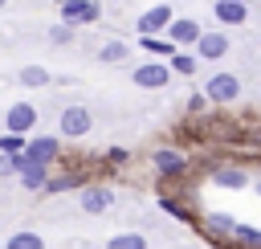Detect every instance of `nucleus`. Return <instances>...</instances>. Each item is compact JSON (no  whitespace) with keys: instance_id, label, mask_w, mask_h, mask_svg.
<instances>
[{"instance_id":"412c9836","label":"nucleus","mask_w":261,"mask_h":249,"mask_svg":"<svg viewBox=\"0 0 261 249\" xmlns=\"http://www.w3.org/2000/svg\"><path fill=\"white\" fill-rule=\"evenodd\" d=\"M126 53H130V49H126V41H106V45L98 49V61H106V65H118Z\"/></svg>"},{"instance_id":"f03ea898","label":"nucleus","mask_w":261,"mask_h":249,"mask_svg":"<svg viewBox=\"0 0 261 249\" xmlns=\"http://www.w3.org/2000/svg\"><path fill=\"white\" fill-rule=\"evenodd\" d=\"M61 8V20L65 24H98V16H102V4L98 0H65V4H57Z\"/></svg>"},{"instance_id":"7c9ffc66","label":"nucleus","mask_w":261,"mask_h":249,"mask_svg":"<svg viewBox=\"0 0 261 249\" xmlns=\"http://www.w3.org/2000/svg\"><path fill=\"white\" fill-rule=\"evenodd\" d=\"M53 4H65V0H53Z\"/></svg>"},{"instance_id":"9b49d317","label":"nucleus","mask_w":261,"mask_h":249,"mask_svg":"<svg viewBox=\"0 0 261 249\" xmlns=\"http://www.w3.org/2000/svg\"><path fill=\"white\" fill-rule=\"evenodd\" d=\"M216 24H245L249 20V0H212Z\"/></svg>"},{"instance_id":"2f4dec72","label":"nucleus","mask_w":261,"mask_h":249,"mask_svg":"<svg viewBox=\"0 0 261 249\" xmlns=\"http://www.w3.org/2000/svg\"><path fill=\"white\" fill-rule=\"evenodd\" d=\"M216 249H220V245H216Z\"/></svg>"},{"instance_id":"aec40b11","label":"nucleus","mask_w":261,"mask_h":249,"mask_svg":"<svg viewBox=\"0 0 261 249\" xmlns=\"http://www.w3.org/2000/svg\"><path fill=\"white\" fill-rule=\"evenodd\" d=\"M106 249H147V237L143 233H114L106 241Z\"/></svg>"},{"instance_id":"0eeeda50","label":"nucleus","mask_w":261,"mask_h":249,"mask_svg":"<svg viewBox=\"0 0 261 249\" xmlns=\"http://www.w3.org/2000/svg\"><path fill=\"white\" fill-rule=\"evenodd\" d=\"M130 78H135V86H143V90H163V86L171 82V69H167L163 61H143Z\"/></svg>"},{"instance_id":"20e7f679","label":"nucleus","mask_w":261,"mask_h":249,"mask_svg":"<svg viewBox=\"0 0 261 249\" xmlns=\"http://www.w3.org/2000/svg\"><path fill=\"white\" fill-rule=\"evenodd\" d=\"M163 33H167V41H171L175 49H192V45H196V37L204 33V24H200V20H192V16H171V24H167Z\"/></svg>"},{"instance_id":"b1692460","label":"nucleus","mask_w":261,"mask_h":249,"mask_svg":"<svg viewBox=\"0 0 261 249\" xmlns=\"http://www.w3.org/2000/svg\"><path fill=\"white\" fill-rule=\"evenodd\" d=\"M49 41L53 45H69L73 41V24H65V20L61 24H49Z\"/></svg>"},{"instance_id":"cd10ccee","label":"nucleus","mask_w":261,"mask_h":249,"mask_svg":"<svg viewBox=\"0 0 261 249\" xmlns=\"http://www.w3.org/2000/svg\"><path fill=\"white\" fill-rule=\"evenodd\" d=\"M106 155H110V159H114V163H122V159H126V147H110V151H106Z\"/></svg>"},{"instance_id":"a878e982","label":"nucleus","mask_w":261,"mask_h":249,"mask_svg":"<svg viewBox=\"0 0 261 249\" xmlns=\"http://www.w3.org/2000/svg\"><path fill=\"white\" fill-rule=\"evenodd\" d=\"M0 176H16V159L12 155H0Z\"/></svg>"},{"instance_id":"4468645a","label":"nucleus","mask_w":261,"mask_h":249,"mask_svg":"<svg viewBox=\"0 0 261 249\" xmlns=\"http://www.w3.org/2000/svg\"><path fill=\"white\" fill-rule=\"evenodd\" d=\"M212 184L237 192V188H249V171H245V167H216V171H212Z\"/></svg>"},{"instance_id":"c756f323","label":"nucleus","mask_w":261,"mask_h":249,"mask_svg":"<svg viewBox=\"0 0 261 249\" xmlns=\"http://www.w3.org/2000/svg\"><path fill=\"white\" fill-rule=\"evenodd\" d=\"M4 4H8V0H0V8H4Z\"/></svg>"},{"instance_id":"72a5a7b5","label":"nucleus","mask_w":261,"mask_h":249,"mask_svg":"<svg viewBox=\"0 0 261 249\" xmlns=\"http://www.w3.org/2000/svg\"><path fill=\"white\" fill-rule=\"evenodd\" d=\"M82 249H86V245H82Z\"/></svg>"},{"instance_id":"39448f33","label":"nucleus","mask_w":261,"mask_h":249,"mask_svg":"<svg viewBox=\"0 0 261 249\" xmlns=\"http://www.w3.org/2000/svg\"><path fill=\"white\" fill-rule=\"evenodd\" d=\"M237 94H241V78L237 73H212L204 82V98L208 102H237Z\"/></svg>"},{"instance_id":"9d476101","label":"nucleus","mask_w":261,"mask_h":249,"mask_svg":"<svg viewBox=\"0 0 261 249\" xmlns=\"http://www.w3.org/2000/svg\"><path fill=\"white\" fill-rule=\"evenodd\" d=\"M77 200H82V212H94V216H98V212H106V208L114 204V192L102 188V184H90V188L82 184V188H77Z\"/></svg>"},{"instance_id":"1a4fd4ad","label":"nucleus","mask_w":261,"mask_h":249,"mask_svg":"<svg viewBox=\"0 0 261 249\" xmlns=\"http://www.w3.org/2000/svg\"><path fill=\"white\" fill-rule=\"evenodd\" d=\"M90 127H94V118H90L86 106H65L61 110V135L65 139H82V135H90Z\"/></svg>"},{"instance_id":"2eb2a0df","label":"nucleus","mask_w":261,"mask_h":249,"mask_svg":"<svg viewBox=\"0 0 261 249\" xmlns=\"http://www.w3.org/2000/svg\"><path fill=\"white\" fill-rule=\"evenodd\" d=\"M196 65H200V57H196V53H188V49H171V57H167V69H171V73H179V78H192V73H196Z\"/></svg>"},{"instance_id":"f3484780","label":"nucleus","mask_w":261,"mask_h":249,"mask_svg":"<svg viewBox=\"0 0 261 249\" xmlns=\"http://www.w3.org/2000/svg\"><path fill=\"white\" fill-rule=\"evenodd\" d=\"M204 220H208V225H204V229H208V237H228V233H232V225H237L228 212H208Z\"/></svg>"},{"instance_id":"c85d7f7f","label":"nucleus","mask_w":261,"mask_h":249,"mask_svg":"<svg viewBox=\"0 0 261 249\" xmlns=\"http://www.w3.org/2000/svg\"><path fill=\"white\" fill-rule=\"evenodd\" d=\"M253 192H257V196H261V180H257V188H253Z\"/></svg>"},{"instance_id":"f257e3e1","label":"nucleus","mask_w":261,"mask_h":249,"mask_svg":"<svg viewBox=\"0 0 261 249\" xmlns=\"http://www.w3.org/2000/svg\"><path fill=\"white\" fill-rule=\"evenodd\" d=\"M192 49H196L200 61H220V57L228 53V33H224V29H204Z\"/></svg>"},{"instance_id":"dca6fc26","label":"nucleus","mask_w":261,"mask_h":249,"mask_svg":"<svg viewBox=\"0 0 261 249\" xmlns=\"http://www.w3.org/2000/svg\"><path fill=\"white\" fill-rule=\"evenodd\" d=\"M20 86H29V90H41V86H49L53 78H49V69L45 65H20Z\"/></svg>"},{"instance_id":"a211bd4d","label":"nucleus","mask_w":261,"mask_h":249,"mask_svg":"<svg viewBox=\"0 0 261 249\" xmlns=\"http://www.w3.org/2000/svg\"><path fill=\"white\" fill-rule=\"evenodd\" d=\"M4 249H45V237H41V233L20 229V233H12V237H8V245H4Z\"/></svg>"},{"instance_id":"423d86ee","label":"nucleus","mask_w":261,"mask_h":249,"mask_svg":"<svg viewBox=\"0 0 261 249\" xmlns=\"http://www.w3.org/2000/svg\"><path fill=\"white\" fill-rule=\"evenodd\" d=\"M12 159H16V176H20V188H29V192H41V188H45V180H49V167H45V163H33L24 151H16Z\"/></svg>"},{"instance_id":"5701e85b","label":"nucleus","mask_w":261,"mask_h":249,"mask_svg":"<svg viewBox=\"0 0 261 249\" xmlns=\"http://www.w3.org/2000/svg\"><path fill=\"white\" fill-rule=\"evenodd\" d=\"M69 188H82V180L77 176H49L41 192H69Z\"/></svg>"},{"instance_id":"7ed1b4c3","label":"nucleus","mask_w":261,"mask_h":249,"mask_svg":"<svg viewBox=\"0 0 261 249\" xmlns=\"http://www.w3.org/2000/svg\"><path fill=\"white\" fill-rule=\"evenodd\" d=\"M171 16H175L171 4H151L147 12H139L135 29H139V37H155V33H163V29L171 24Z\"/></svg>"},{"instance_id":"393cba45","label":"nucleus","mask_w":261,"mask_h":249,"mask_svg":"<svg viewBox=\"0 0 261 249\" xmlns=\"http://www.w3.org/2000/svg\"><path fill=\"white\" fill-rule=\"evenodd\" d=\"M24 143H29L24 135H12V131H8V135L0 139V151H4V155H16V151H24Z\"/></svg>"},{"instance_id":"473e14b6","label":"nucleus","mask_w":261,"mask_h":249,"mask_svg":"<svg viewBox=\"0 0 261 249\" xmlns=\"http://www.w3.org/2000/svg\"><path fill=\"white\" fill-rule=\"evenodd\" d=\"M0 249H4V245H0Z\"/></svg>"},{"instance_id":"f8f14e48","label":"nucleus","mask_w":261,"mask_h":249,"mask_svg":"<svg viewBox=\"0 0 261 249\" xmlns=\"http://www.w3.org/2000/svg\"><path fill=\"white\" fill-rule=\"evenodd\" d=\"M24 155H29L33 163H45V167H49V163L61 155V143L49 139V135H41V139H29V143H24Z\"/></svg>"},{"instance_id":"ddd939ff","label":"nucleus","mask_w":261,"mask_h":249,"mask_svg":"<svg viewBox=\"0 0 261 249\" xmlns=\"http://www.w3.org/2000/svg\"><path fill=\"white\" fill-rule=\"evenodd\" d=\"M151 159H155V167H159L163 176H179V171L188 167V159H184V155H179L175 147H159V151H155Z\"/></svg>"},{"instance_id":"6ab92c4d","label":"nucleus","mask_w":261,"mask_h":249,"mask_svg":"<svg viewBox=\"0 0 261 249\" xmlns=\"http://www.w3.org/2000/svg\"><path fill=\"white\" fill-rule=\"evenodd\" d=\"M237 245H249V249H261V229H253V225H232V233H228Z\"/></svg>"},{"instance_id":"6e6552de","label":"nucleus","mask_w":261,"mask_h":249,"mask_svg":"<svg viewBox=\"0 0 261 249\" xmlns=\"http://www.w3.org/2000/svg\"><path fill=\"white\" fill-rule=\"evenodd\" d=\"M4 127H8L12 135H29V131L37 127V106H33V102H12L8 114H4Z\"/></svg>"},{"instance_id":"4be33fe9","label":"nucleus","mask_w":261,"mask_h":249,"mask_svg":"<svg viewBox=\"0 0 261 249\" xmlns=\"http://www.w3.org/2000/svg\"><path fill=\"white\" fill-rule=\"evenodd\" d=\"M143 49H147V53H155V57H171V49H175V45H171L167 37H159V33H155V37H143Z\"/></svg>"},{"instance_id":"bb28decb","label":"nucleus","mask_w":261,"mask_h":249,"mask_svg":"<svg viewBox=\"0 0 261 249\" xmlns=\"http://www.w3.org/2000/svg\"><path fill=\"white\" fill-rule=\"evenodd\" d=\"M163 208H167V212H171V216H179V220H184V216H188V212H184V208H179V204H175V200H163Z\"/></svg>"}]
</instances>
